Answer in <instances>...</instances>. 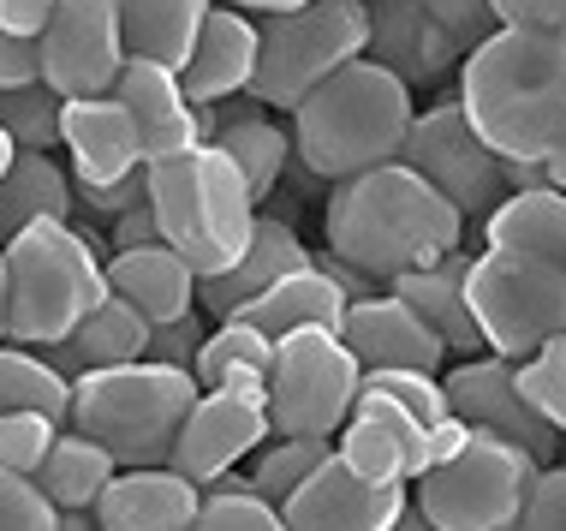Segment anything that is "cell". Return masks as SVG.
<instances>
[{
    "label": "cell",
    "mask_w": 566,
    "mask_h": 531,
    "mask_svg": "<svg viewBox=\"0 0 566 531\" xmlns=\"http://www.w3.org/2000/svg\"><path fill=\"white\" fill-rule=\"evenodd\" d=\"M465 216L441 197L430 179L406 162H381L370 174H352L328 191L323 233L328 257L364 269L370 281L388 287L406 269H423L436 257L465 246Z\"/></svg>",
    "instance_id": "obj_1"
},
{
    "label": "cell",
    "mask_w": 566,
    "mask_h": 531,
    "mask_svg": "<svg viewBox=\"0 0 566 531\" xmlns=\"http://www.w3.org/2000/svg\"><path fill=\"white\" fill-rule=\"evenodd\" d=\"M459 108L495 156L543 168L566 138V42L501 24L459 60Z\"/></svg>",
    "instance_id": "obj_2"
},
{
    "label": "cell",
    "mask_w": 566,
    "mask_h": 531,
    "mask_svg": "<svg viewBox=\"0 0 566 531\" xmlns=\"http://www.w3.org/2000/svg\"><path fill=\"white\" fill-rule=\"evenodd\" d=\"M411 119H418V90L381 60L358 54L293 108V156L316 179L340 186L352 174L400 162Z\"/></svg>",
    "instance_id": "obj_3"
},
{
    "label": "cell",
    "mask_w": 566,
    "mask_h": 531,
    "mask_svg": "<svg viewBox=\"0 0 566 531\" xmlns=\"http://www.w3.org/2000/svg\"><path fill=\"white\" fill-rule=\"evenodd\" d=\"M543 466L495 430L441 418L430 430V466L411 483V508L436 531H513Z\"/></svg>",
    "instance_id": "obj_4"
},
{
    "label": "cell",
    "mask_w": 566,
    "mask_h": 531,
    "mask_svg": "<svg viewBox=\"0 0 566 531\" xmlns=\"http://www.w3.org/2000/svg\"><path fill=\"white\" fill-rule=\"evenodd\" d=\"M7 257V341L12 346H60L90 311L108 299V263L96 239L72 221H30L0 246Z\"/></svg>",
    "instance_id": "obj_5"
},
{
    "label": "cell",
    "mask_w": 566,
    "mask_h": 531,
    "mask_svg": "<svg viewBox=\"0 0 566 531\" xmlns=\"http://www.w3.org/2000/svg\"><path fill=\"white\" fill-rule=\"evenodd\" d=\"M144 174H149V204H156V221H161V246L186 257L197 281L239 263V251L251 246V227H256V197L227 149L197 144L167 162H149Z\"/></svg>",
    "instance_id": "obj_6"
},
{
    "label": "cell",
    "mask_w": 566,
    "mask_h": 531,
    "mask_svg": "<svg viewBox=\"0 0 566 531\" xmlns=\"http://www.w3.org/2000/svg\"><path fill=\"white\" fill-rule=\"evenodd\" d=\"M197 394H203V383L191 371L156 364V358L84 371L72 383L66 430H84L90 442H102L119 460V472L126 466H167L174 436L197 406Z\"/></svg>",
    "instance_id": "obj_7"
},
{
    "label": "cell",
    "mask_w": 566,
    "mask_h": 531,
    "mask_svg": "<svg viewBox=\"0 0 566 531\" xmlns=\"http://www.w3.org/2000/svg\"><path fill=\"white\" fill-rule=\"evenodd\" d=\"M256 37L263 49H256L251 96L263 108L293 114L316 84L370 49V19H364V0H304L293 12L256 19Z\"/></svg>",
    "instance_id": "obj_8"
},
{
    "label": "cell",
    "mask_w": 566,
    "mask_h": 531,
    "mask_svg": "<svg viewBox=\"0 0 566 531\" xmlns=\"http://www.w3.org/2000/svg\"><path fill=\"white\" fill-rule=\"evenodd\" d=\"M471 316H478L483 353L513 364L531 358L566 329V269L507 246L471 251Z\"/></svg>",
    "instance_id": "obj_9"
},
{
    "label": "cell",
    "mask_w": 566,
    "mask_h": 531,
    "mask_svg": "<svg viewBox=\"0 0 566 531\" xmlns=\"http://www.w3.org/2000/svg\"><path fill=\"white\" fill-rule=\"evenodd\" d=\"M400 162L430 179L465 221H483L507 191L543 186V168L495 156V149L478 138V126L465 119L459 96H441V102H430V108H418V119H411V132L400 144Z\"/></svg>",
    "instance_id": "obj_10"
},
{
    "label": "cell",
    "mask_w": 566,
    "mask_h": 531,
    "mask_svg": "<svg viewBox=\"0 0 566 531\" xmlns=\"http://www.w3.org/2000/svg\"><path fill=\"white\" fill-rule=\"evenodd\" d=\"M358 388H364V364L352 358L340 329L274 335L269 388H263L274 436H334L358 406Z\"/></svg>",
    "instance_id": "obj_11"
},
{
    "label": "cell",
    "mask_w": 566,
    "mask_h": 531,
    "mask_svg": "<svg viewBox=\"0 0 566 531\" xmlns=\"http://www.w3.org/2000/svg\"><path fill=\"white\" fill-rule=\"evenodd\" d=\"M42 84L54 96H108L126 66L119 0H54L42 24Z\"/></svg>",
    "instance_id": "obj_12"
},
{
    "label": "cell",
    "mask_w": 566,
    "mask_h": 531,
    "mask_svg": "<svg viewBox=\"0 0 566 531\" xmlns=\"http://www.w3.org/2000/svg\"><path fill=\"white\" fill-rule=\"evenodd\" d=\"M441 388H448V413H453L459 424L507 436V442H518L537 466H555V460H560V442H566V436H560L548 418L531 413V400L518 394L513 358H495V353L459 358L453 371L441 376Z\"/></svg>",
    "instance_id": "obj_13"
},
{
    "label": "cell",
    "mask_w": 566,
    "mask_h": 531,
    "mask_svg": "<svg viewBox=\"0 0 566 531\" xmlns=\"http://www.w3.org/2000/svg\"><path fill=\"white\" fill-rule=\"evenodd\" d=\"M269 436H274V430H269L263 394L203 388V394H197V406L186 413V424H179L167 466H174V472H186L197 490H209L216 478L239 472V460H251V454L263 448Z\"/></svg>",
    "instance_id": "obj_14"
},
{
    "label": "cell",
    "mask_w": 566,
    "mask_h": 531,
    "mask_svg": "<svg viewBox=\"0 0 566 531\" xmlns=\"http://www.w3.org/2000/svg\"><path fill=\"white\" fill-rule=\"evenodd\" d=\"M411 508V483H370L340 454H328L311 478L281 502L286 531H394Z\"/></svg>",
    "instance_id": "obj_15"
},
{
    "label": "cell",
    "mask_w": 566,
    "mask_h": 531,
    "mask_svg": "<svg viewBox=\"0 0 566 531\" xmlns=\"http://www.w3.org/2000/svg\"><path fill=\"white\" fill-rule=\"evenodd\" d=\"M334 454L370 483H418L430 466V430L406 406L381 400V394H358L352 418L334 430Z\"/></svg>",
    "instance_id": "obj_16"
},
{
    "label": "cell",
    "mask_w": 566,
    "mask_h": 531,
    "mask_svg": "<svg viewBox=\"0 0 566 531\" xmlns=\"http://www.w3.org/2000/svg\"><path fill=\"white\" fill-rule=\"evenodd\" d=\"M340 341L352 346V358L364 371H436L441 376V364H448L441 335L388 287L370 299H352L340 316Z\"/></svg>",
    "instance_id": "obj_17"
},
{
    "label": "cell",
    "mask_w": 566,
    "mask_h": 531,
    "mask_svg": "<svg viewBox=\"0 0 566 531\" xmlns=\"http://www.w3.org/2000/svg\"><path fill=\"white\" fill-rule=\"evenodd\" d=\"M304 263H316V257H311V246L298 239V227L256 209L251 246L239 251V263H227L221 275H203V281H197V311H203L209 323H227V316H239L256 293H269L274 281L293 275V269H304Z\"/></svg>",
    "instance_id": "obj_18"
},
{
    "label": "cell",
    "mask_w": 566,
    "mask_h": 531,
    "mask_svg": "<svg viewBox=\"0 0 566 531\" xmlns=\"http://www.w3.org/2000/svg\"><path fill=\"white\" fill-rule=\"evenodd\" d=\"M108 96L132 114L137 126V149L149 162H167L179 149H197V102L186 96L174 66H156V60H126Z\"/></svg>",
    "instance_id": "obj_19"
},
{
    "label": "cell",
    "mask_w": 566,
    "mask_h": 531,
    "mask_svg": "<svg viewBox=\"0 0 566 531\" xmlns=\"http://www.w3.org/2000/svg\"><path fill=\"white\" fill-rule=\"evenodd\" d=\"M364 19H370V60H381L388 72H400L411 90H430L459 66L448 30L430 19V0H364Z\"/></svg>",
    "instance_id": "obj_20"
},
{
    "label": "cell",
    "mask_w": 566,
    "mask_h": 531,
    "mask_svg": "<svg viewBox=\"0 0 566 531\" xmlns=\"http://www.w3.org/2000/svg\"><path fill=\"white\" fill-rule=\"evenodd\" d=\"M60 149L72 162V186H114L144 168L137 126L114 96H66L60 108Z\"/></svg>",
    "instance_id": "obj_21"
},
{
    "label": "cell",
    "mask_w": 566,
    "mask_h": 531,
    "mask_svg": "<svg viewBox=\"0 0 566 531\" xmlns=\"http://www.w3.org/2000/svg\"><path fill=\"white\" fill-rule=\"evenodd\" d=\"M256 12L233 7V0H216L209 7L203 30H197V49L179 72L191 102H233V96H251V79H256Z\"/></svg>",
    "instance_id": "obj_22"
},
{
    "label": "cell",
    "mask_w": 566,
    "mask_h": 531,
    "mask_svg": "<svg viewBox=\"0 0 566 531\" xmlns=\"http://www.w3.org/2000/svg\"><path fill=\"white\" fill-rule=\"evenodd\" d=\"M203 490L174 466H126L96 502V531H191Z\"/></svg>",
    "instance_id": "obj_23"
},
{
    "label": "cell",
    "mask_w": 566,
    "mask_h": 531,
    "mask_svg": "<svg viewBox=\"0 0 566 531\" xmlns=\"http://www.w3.org/2000/svg\"><path fill=\"white\" fill-rule=\"evenodd\" d=\"M388 293H400L406 305L441 335V346H448L453 358H478L483 353L478 316H471V251L465 246L436 257V263H423V269L394 275Z\"/></svg>",
    "instance_id": "obj_24"
},
{
    "label": "cell",
    "mask_w": 566,
    "mask_h": 531,
    "mask_svg": "<svg viewBox=\"0 0 566 531\" xmlns=\"http://www.w3.org/2000/svg\"><path fill=\"white\" fill-rule=\"evenodd\" d=\"M108 293L144 316L149 329L174 323V316L197 311V275L174 246H137L108 257Z\"/></svg>",
    "instance_id": "obj_25"
},
{
    "label": "cell",
    "mask_w": 566,
    "mask_h": 531,
    "mask_svg": "<svg viewBox=\"0 0 566 531\" xmlns=\"http://www.w3.org/2000/svg\"><path fill=\"white\" fill-rule=\"evenodd\" d=\"M346 305H352L346 287L334 281L323 263H304V269H293V275L274 281L269 293H256L239 316L274 341V335H293V329H340Z\"/></svg>",
    "instance_id": "obj_26"
},
{
    "label": "cell",
    "mask_w": 566,
    "mask_h": 531,
    "mask_svg": "<svg viewBox=\"0 0 566 531\" xmlns=\"http://www.w3.org/2000/svg\"><path fill=\"white\" fill-rule=\"evenodd\" d=\"M144 346H149V323L126 305V299L108 293L60 346H42V358H49L66 383H78L84 371H108V364L144 358Z\"/></svg>",
    "instance_id": "obj_27"
},
{
    "label": "cell",
    "mask_w": 566,
    "mask_h": 531,
    "mask_svg": "<svg viewBox=\"0 0 566 531\" xmlns=\"http://www.w3.org/2000/svg\"><path fill=\"white\" fill-rule=\"evenodd\" d=\"M78 209V186L72 168H60L54 149H19L0 174V246L30 221H72Z\"/></svg>",
    "instance_id": "obj_28"
},
{
    "label": "cell",
    "mask_w": 566,
    "mask_h": 531,
    "mask_svg": "<svg viewBox=\"0 0 566 531\" xmlns=\"http://www.w3.org/2000/svg\"><path fill=\"white\" fill-rule=\"evenodd\" d=\"M216 108H221L216 149H227V156H233V168L244 174L251 197L263 204V197H274V186H281L286 162H293V132L274 126L256 96H233V102H216Z\"/></svg>",
    "instance_id": "obj_29"
},
{
    "label": "cell",
    "mask_w": 566,
    "mask_h": 531,
    "mask_svg": "<svg viewBox=\"0 0 566 531\" xmlns=\"http://www.w3.org/2000/svg\"><path fill=\"white\" fill-rule=\"evenodd\" d=\"M483 246L531 251V257H548V263L566 269V191H555L548 179L543 186H525V191H507L483 216Z\"/></svg>",
    "instance_id": "obj_30"
},
{
    "label": "cell",
    "mask_w": 566,
    "mask_h": 531,
    "mask_svg": "<svg viewBox=\"0 0 566 531\" xmlns=\"http://www.w3.org/2000/svg\"><path fill=\"white\" fill-rule=\"evenodd\" d=\"M216 0H119V30H126L132 60H156V66L186 72Z\"/></svg>",
    "instance_id": "obj_31"
},
{
    "label": "cell",
    "mask_w": 566,
    "mask_h": 531,
    "mask_svg": "<svg viewBox=\"0 0 566 531\" xmlns=\"http://www.w3.org/2000/svg\"><path fill=\"white\" fill-rule=\"evenodd\" d=\"M114 472H119V460L108 448L90 442L84 430H66V424H60L49 460H42V472H36V490L49 496L60 513H96V502H102V490L114 483Z\"/></svg>",
    "instance_id": "obj_32"
},
{
    "label": "cell",
    "mask_w": 566,
    "mask_h": 531,
    "mask_svg": "<svg viewBox=\"0 0 566 531\" xmlns=\"http://www.w3.org/2000/svg\"><path fill=\"white\" fill-rule=\"evenodd\" d=\"M269 358L274 341L263 329H251L244 316H227L203 335V353H197V383L203 388H239V394H263L269 388Z\"/></svg>",
    "instance_id": "obj_33"
},
{
    "label": "cell",
    "mask_w": 566,
    "mask_h": 531,
    "mask_svg": "<svg viewBox=\"0 0 566 531\" xmlns=\"http://www.w3.org/2000/svg\"><path fill=\"white\" fill-rule=\"evenodd\" d=\"M66 406H72V383L49 358L0 341V413H49L66 424Z\"/></svg>",
    "instance_id": "obj_34"
},
{
    "label": "cell",
    "mask_w": 566,
    "mask_h": 531,
    "mask_svg": "<svg viewBox=\"0 0 566 531\" xmlns=\"http://www.w3.org/2000/svg\"><path fill=\"white\" fill-rule=\"evenodd\" d=\"M328 454H334V436H269V442L251 454V472L244 478H251V490L263 496V502L281 508Z\"/></svg>",
    "instance_id": "obj_35"
},
{
    "label": "cell",
    "mask_w": 566,
    "mask_h": 531,
    "mask_svg": "<svg viewBox=\"0 0 566 531\" xmlns=\"http://www.w3.org/2000/svg\"><path fill=\"white\" fill-rule=\"evenodd\" d=\"M191 531H286V520H281V508L251 490V478L227 472L203 490V508H197Z\"/></svg>",
    "instance_id": "obj_36"
},
{
    "label": "cell",
    "mask_w": 566,
    "mask_h": 531,
    "mask_svg": "<svg viewBox=\"0 0 566 531\" xmlns=\"http://www.w3.org/2000/svg\"><path fill=\"white\" fill-rule=\"evenodd\" d=\"M60 108L66 96H54L49 84L0 90V132L19 149H60Z\"/></svg>",
    "instance_id": "obj_37"
},
{
    "label": "cell",
    "mask_w": 566,
    "mask_h": 531,
    "mask_svg": "<svg viewBox=\"0 0 566 531\" xmlns=\"http://www.w3.org/2000/svg\"><path fill=\"white\" fill-rule=\"evenodd\" d=\"M513 371H518V394L531 400V413L548 418L566 436V329L555 341H543L531 358H518Z\"/></svg>",
    "instance_id": "obj_38"
},
{
    "label": "cell",
    "mask_w": 566,
    "mask_h": 531,
    "mask_svg": "<svg viewBox=\"0 0 566 531\" xmlns=\"http://www.w3.org/2000/svg\"><path fill=\"white\" fill-rule=\"evenodd\" d=\"M358 394H381V400L406 406L423 430H436L441 418H453L448 413V388H441L436 371H364V388Z\"/></svg>",
    "instance_id": "obj_39"
},
{
    "label": "cell",
    "mask_w": 566,
    "mask_h": 531,
    "mask_svg": "<svg viewBox=\"0 0 566 531\" xmlns=\"http://www.w3.org/2000/svg\"><path fill=\"white\" fill-rule=\"evenodd\" d=\"M54 436H60V418L49 413H0V472L36 478Z\"/></svg>",
    "instance_id": "obj_40"
},
{
    "label": "cell",
    "mask_w": 566,
    "mask_h": 531,
    "mask_svg": "<svg viewBox=\"0 0 566 531\" xmlns=\"http://www.w3.org/2000/svg\"><path fill=\"white\" fill-rule=\"evenodd\" d=\"M0 531H60V508L36 490V478L0 472Z\"/></svg>",
    "instance_id": "obj_41"
},
{
    "label": "cell",
    "mask_w": 566,
    "mask_h": 531,
    "mask_svg": "<svg viewBox=\"0 0 566 531\" xmlns=\"http://www.w3.org/2000/svg\"><path fill=\"white\" fill-rule=\"evenodd\" d=\"M430 19L448 30V42H453L459 54H471L478 42H489L501 30L495 0H430Z\"/></svg>",
    "instance_id": "obj_42"
},
{
    "label": "cell",
    "mask_w": 566,
    "mask_h": 531,
    "mask_svg": "<svg viewBox=\"0 0 566 531\" xmlns=\"http://www.w3.org/2000/svg\"><path fill=\"white\" fill-rule=\"evenodd\" d=\"M203 335H209V316L203 311H191V316H174V323H161V329H149V346H144V358H156V364H179V371H191L197 353H203ZM197 376V371H191Z\"/></svg>",
    "instance_id": "obj_43"
},
{
    "label": "cell",
    "mask_w": 566,
    "mask_h": 531,
    "mask_svg": "<svg viewBox=\"0 0 566 531\" xmlns=\"http://www.w3.org/2000/svg\"><path fill=\"white\" fill-rule=\"evenodd\" d=\"M513 531H566V460L543 466L537 483H531V502L518 513Z\"/></svg>",
    "instance_id": "obj_44"
},
{
    "label": "cell",
    "mask_w": 566,
    "mask_h": 531,
    "mask_svg": "<svg viewBox=\"0 0 566 531\" xmlns=\"http://www.w3.org/2000/svg\"><path fill=\"white\" fill-rule=\"evenodd\" d=\"M19 84H42V42L0 24V90H19Z\"/></svg>",
    "instance_id": "obj_45"
},
{
    "label": "cell",
    "mask_w": 566,
    "mask_h": 531,
    "mask_svg": "<svg viewBox=\"0 0 566 531\" xmlns=\"http://www.w3.org/2000/svg\"><path fill=\"white\" fill-rule=\"evenodd\" d=\"M144 197H149V174H144V168L126 174V179H114V186H78V204H84L96 221L126 216V209H132V204H144Z\"/></svg>",
    "instance_id": "obj_46"
},
{
    "label": "cell",
    "mask_w": 566,
    "mask_h": 531,
    "mask_svg": "<svg viewBox=\"0 0 566 531\" xmlns=\"http://www.w3.org/2000/svg\"><path fill=\"white\" fill-rule=\"evenodd\" d=\"M495 19L507 30H543L566 42V0H495Z\"/></svg>",
    "instance_id": "obj_47"
},
{
    "label": "cell",
    "mask_w": 566,
    "mask_h": 531,
    "mask_svg": "<svg viewBox=\"0 0 566 531\" xmlns=\"http://www.w3.org/2000/svg\"><path fill=\"white\" fill-rule=\"evenodd\" d=\"M108 246L114 251H137V246H161V221H156V204H132L126 216L108 221Z\"/></svg>",
    "instance_id": "obj_48"
},
{
    "label": "cell",
    "mask_w": 566,
    "mask_h": 531,
    "mask_svg": "<svg viewBox=\"0 0 566 531\" xmlns=\"http://www.w3.org/2000/svg\"><path fill=\"white\" fill-rule=\"evenodd\" d=\"M49 12H54V0H0V24L19 30V37H42Z\"/></svg>",
    "instance_id": "obj_49"
},
{
    "label": "cell",
    "mask_w": 566,
    "mask_h": 531,
    "mask_svg": "<svg viewBox=\"0 0 566 531\" xmlns=\"http://www.w3.org/2000/svg\"><path fill=\"white\" fill-rule=\"evenodd\" d=\"M543 179H548L555 191H566V138H560L555 149H548V162H543Z\"/></svg>",
    "instance_id": "obj_50"
},
{
    "label": "cell",
    "mask_w": 566,
    "mask_h": 531,
    "mask_svg": "<svg viewBox=\"0 0 566 531\" xmlns=\"http://www.w3.org/2000/svg\"><path fill=\"white\" fill-rule=\"evenodd\" d=\"M233 7L256 12V19H269V12H293V7H304V0H233Z\"/></svg>",
    "instance_id": "obj_51"
},
{
    "label": "cell",
    "mask_w": 566,
    "mask_h": 531,
    "mask_svg": "<svg viewBox=\"0 0 566 531\" xmlns=\"http://www.w3.org/2000/svg\"><path fill=\"white\" fill-rule=\"evenodd\" d=\"M60 531H96V513H60Z\"/></svg>",
    "instance_id": "obj_52"
},
{
    "label": "cell",
    "mask_w": 566,
    "mask_h": 531,
    "mask_svg": "<svg viewBox=\"0 0 566 531\" xmlns=\"http://www.w3.org/2000/svg\"><path fill=\"white\" fill-rule=\"evenodd\" d=\"M394 531H436V525H430V520H423V513H418V508H406V513H400V525H394Z\"/></svg>",
    "instance_id": "obj_53"
},
{
    "label": "cell",
    "mask_w": 566,
    "mask_h": 531,
    "mask_svg": "<svg viewBox=\"0 0 566 531\" xmlns=\"http://www.w3.org/2000/svg\"><path fill=\"white\" fill-rule=\"evenodd\" d=\"M0 341H7V257H0Z\"/></svg>",
    "instance_id": "obj_54"
},
{
    "label": "cell",
    "mask_w": 566,
    "mask_h": 531,
    "mask_svg": "<svg viewBox=\"0 0 566 531\" xmlns=\"http://www.w3.org/2000/svg\"><path fill=\"white\" fill-rule=\"evenodd\" d=\"M12 156H19V144H12L7 132H0V174H7V162H12Z\"/></svg>",
    "instance_id": "obj_55"
}]
</instances>
